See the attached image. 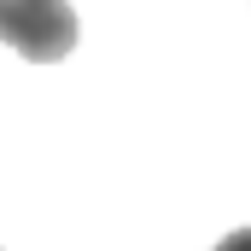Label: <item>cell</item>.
<instances>
[{"mask_svg":"<svg viewBox=\"0 0 251 251\" xmlns=\"http://www.w3.org/2000/svg\"><path fill=\"white\" fill-rule=\"evenodd\" d=\"M0 41L29 64H59L76 47L70 0H0Z\"/></svg>","mask_w":251,"mask_h":251,"instance_id":"cell-1","label":"cell"},{"mask_svg":"<svg viewBox=\"0 0 251 251\" xmlns=\"http://www.w3.org/2000/svg\"><path fill=\"white\" fill-rule=\"evenodd\" d=\"M210 251H251V228H234L222 246H210Z\"/></svg>","mask_w":251,"mask_h":251,"instance_id":"cell-2","label":"cell"}]
</instances>
